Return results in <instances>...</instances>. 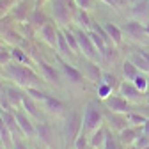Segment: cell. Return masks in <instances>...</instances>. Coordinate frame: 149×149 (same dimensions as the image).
Here are the masks:
<instances>
[{
    "mask_svg": "<svg viewBox=\"0 0 149 149\" xmlns=\"http://www.w3.org/2000/svg\"><path fill=\"white\" fill-rule=\"evenodd\" d=\"M133 84H135V85H137V87H139V89H140L142 92H146V91H147V80H146V77H142L140 73H139L137 77H135Z\"/></svg>",
    "mask_w": 149,
    "mask_h": 149,
    "instance_id": "obj_40",
    "label": "cell"
},
{
    "mask_svg": "<svg viewBox=\"0 0 149 149\" xmlns=\"http://www.w3.org/2000/svg\"><path fill=\"white\" fill-rule=\"evenodd\" d=\"M22 107H23V108L29 112L30 116H34L36 119H39V117H41V116H39V112H37V108H36V103H34V100H32L29 94H27V96L23 94V103H22Z\"/></svg>",
    "mask_w": 149,
    "mask_h": 149,
    "instance_id": "obj_30",
    "label": "cell"
},
{
    "mask_svg": "<svg viewBox=\"0 0 149 149\" xmlns=\"http://www.w3.org/2000/svg\"><path fill=\"white\" fill-rule=\"evenodd\" d=\"M4 89H6V87L2 85V82H0V92H4Z\"/></svg>",
    "mask_w": 149,
    "mask_h": 149,
    "instance_id": "obj_53",
    "label": "cell"
},
{
    "mask_svg": "<svg viewBox=\"0 0 149 149\" xmlns=\"http://www.w3.org/2000/svg\"><path fill=\"white\" fill-rule=\"evenodd\" d=\"M27 94L32 100H39V101H45L48 98V94L43 92V91H39V87H27Z\"/></svg>",
    "mask_w": 149,
    "mask_h": 149,
    "instance_id": "obj_35",
    "label": "cell"
},
{
    "mask_svg": "<svg viewBox=\"0 0 149 149\" xmlns=\"http://www.w3.org/2000/svg\"><path fill=\"white\" fill-rule=\"evenodd\" d=\"M126 116H128L130 123H132V124H135V126H144V124H146V121L149 119L147 116L140 114V112H139V114H137V112H128Z\"/></svg>",
    "mask_w": 149,
    "mask_h": 149,
    "instance_id": "obj_33",
    "label": "cell"
},
{
    "mask_svg": "<svg viewBox=\"0 0 149 149\" xmlns=\"http://www.w3.org/2000/svg\"><path fill=\"white\" fill-rule=\"evenodd\" d=\"M74 149H89V140L85 135H78V139L74 140Z\"/></svg>",
    "mask_w": 149,
    "mask_h": 149,
    "instance_id": "obj_39",
    "label": "cell"
},
{
    "mask_svg": "<svg viewBox=\"0 0 149 149\" xmlns=\"http://www.w3.org/2000/svg\"><path fill=\"white\" fill-rule=\"evenodd\" d=\"M62 30H64V36H66V41H68V45H69L71 52H73L74 55H78V53H82V52H80V45H78V39H77V34H74V32H71L69 29H62Z\"/></svg>",
    "mask_w": 149,
    "mask_h": 149,
    "instance_id": "obj_25",
    "label": "cell"
},
{
    "mask_svg": "<svg viewBox=\"0 0 149 149\" xmlns=\"http://www.w3.org/2000/svg\"><path fill=\"white\" fill-rule=\"evenodd\" d=\"M103 27H105V30L108 32L110 39H112V43L117 45V46H119V45H123V29H119L116 23H112V22L105 23Z\"/></svg>",
    "mask_w": 149,
    "mask_h": 149,
    "instance_id": "obj_21",
    "label": "cell"
},
{
    "mask_svg": "<svg viewBox=\"0 0 149 149\" xmlns=\"http://www.w3.org/2000/svg\"><path fill=\"white\" fill-rule=\"evenodd\" d=\"M82 124H84V119L80 116V112H71V114L66 117V123H64V137L68 142L74 144V140L78 139L80 132H82Z\"/></svg>",
    "mask_w": 149,
    "mask_h": 149,
    "instance_id": "obj_4",
    "label": "cell"
},
{
    "mask_svg": "<svg viewBox=\"0 0 149 149\" xmlns=\"http://www.w3.org/2000/svg\"><path fill=\"white\" fill-rule=\"evenodd\" d=\"M11 25H13V16H4L0 18V34H6L7 30H11Z\"/></svg>",
    "mask_w": 149,
    "mask_h": 149,
    "instance_id": "obj_38",
    "label": "cell"
},
{
    "mask_svg": "<svg viewBox=\"0 0 149 149\" xmlns=\"http://www.w3.org/2000/svg\"><path fill=\"white\" fill-rule=\"evenodd\" d=\"M117 57H119V52L112 46V45H108L107 46V50H105V53L101 55V59L107 62V64H110V62H116L117 61Z\"/></svg>",
    "mask_w": 149,
    "mask_h": 149,
    "instance_id": "obj_32",
    "label": "cell"
},
{
    "mask_svg": "<svg viewBox=\"0 0 149 149\" xmlns=\"http://www.w3.org/2000/svg\"><path fill=\"white\" fill-rule=\"evenodd\" d=\"M11 61H13L11 50H0V64H2V66H7Z\"/></svg>",
    "mask_w": 149,
    "mask_h": 149,
    "instance_id": "obj_42",
    "label": "cell"
},
{
    "mask_svg": "<svg viewBox=\"0 0 149 149\" xmlns=\"http://www.w3.org/2000/svg\"><path fill=\"white\" fill-rule=\"evenodd\" d=\"M105 137H107V130L100 126L96 132H92V135L89 137V146L91 147H100L105 142Z\"/></svg>",
    "mask_w": 149,
    "mask_h": 149,
    "instance_id": "obj_24",
    "label": "cell"
},
{
    "mask_svg": "<svg viewBox=\"0 0 149 149\" xmlns=\"http://www.w3.org/2000/svg\"><path fill=\"white\" fill-rule=\"evenodd\" d=\"M130 61H132L140 71H146V73H149V62H147V59L144 57V55L140 53V52H137V53H132V59H130Z\"/></svg>",
    "mask_w": 149,
    "mask_h": 149,
    "instance_id": "obj_28",
    "label": "cell"
},
{
    "mask_svg": "<svg viewBox=\"0 0 149 149\" xmlns=\"http://www.w3.org/2000/svg\"><path fill=\"white\" fill-rule=\"evenodd\" d=\"M4 96L7 98V101H9L14 108H20L22 103H23V94H22L18 89H14V87H6V89H4Z\"/></svg>",
    "mask_w": 149,
    "mask_h": 149,
    "instance_id": "obj_20",
    "label": "cell"
},
{
    "mask_svg": "<svg viewBox=\"0 0 149 149\" xmlns=\"http://www.w3.org/2000/svg\"><path fill=\"white\" fill-rule=\"evenodd\" d=\"M110 92H112V89H110L107 84H103V82H100V84H98V94H100V98L107 100Z\"/></svg>",
    "mask_w": 149,
    "mask_h": 149,
    "instance_id": "obj_41",
    "label": "cell"
},
{
    "mask_svg": "<svg viewBox=\"0 0 149 149\" xmlns=\"http://www.w3.org/2000/svg\"><path fill=\"white\" fill-rule=\"evenodd\" d=\"M73 23H77L78 29H84V30H89L92 29V20H91V16L85 9H77V13H74V22Z\"/></svg>",
    "mask_w": 149,
    "mask_h": 149,
    "instance_id": "obj_19",
    "label": "cell"
},
{
    "mask_svg": "<svg viewBox=\"0 0 149 149\" xmlns=\"http://www.w3.org/2000/svg\"><path fill=\"white\" fill-rule=\"evenodd\" d=\"M36 130H37V139L41 140V144L45 147L52 149L53 147V133H52L50 124L48 123H39V124L36 126Z\"/></svg>",
    "mask_w": 149,
    "mask_h": 149,
    "instance_id": "obj_14",
    "label": "cell"
},
{
    "mask_svg": "<svg viewBox=\"0 0 149 149\" xmlns=\"http://www.w3.org/2000/svg\"><path fill=\"white\" fill-rule=\"evenodd\" d=\"M57 61H59V64H61V68H62V71H64V74H66V78H68L69 82H73V84H82V82H84V77H85V74H84L80 69H77L74 66H71L69 62H66V61L62 59V55H57Z\"/></svg>",
    "mask_w": 149,
    "mask_h": 149,
    "instance_id": "obj_8",
    "label": "cell"
},
{
    "mask_svg": "<svg viewBox=\"0 0 149 149\" xmlns=\"http://www.w3.org/2000/svg\"><path fill=\"white\" fill-rule=\"evenodd\" d=\"M142 133H144V135H147V137H149V119H147V121H146V124H144V126H142Z\"/></svg>",
    "mask_w": 149,
    "mask_h": 149,
    "instance_id": "obj_46",
    "label": "cell"
},
{
    "mask_svg": "<svg viewBox=\"0 0 149 149\" xmlns=\"http://www.w3.org/2000/svg\"><path fill=\"white\" fill-rule=\"evenodd\" d=\"M132 16L135 20H149V0H139L132 9Z\"/></svg>",
    "mask_w": 149,
    "mask_h": 149,
    "instance_id": "obj_18",
    "label": "cell"
},
{
    "mask_svg": "<svg viewBox=\"0 0 149 149\" xmlns=\"http://www.w3.org/2000/svg\"><path fill=\"white\" fill-rule=\"evenodd\" d=\"M126 2H128V0H116L117 7H123V6H126Z\"/></svg>",
    "mask_w": 149,
    "mask_h": 149,
    "instance_id": "obj_49",
    "label": "cell"
},
{
    "mask_svg": "<svg viewBox=\"0 0 149 149\" xmlns=\"http://www.w3.org/2000/svg\"><path fill=\"white\" fill-rule=\"evenodd\" d=\"M89 36H91V39H92V43H94V46L98 48V52H100V55H103L108 45H107V43H105V41L101 39V36H100V34H96L94 30H91V32H89Z\"/></svg>",
    "mask_w": 149,
    "mask_h": 149,
    "instance_id": "obj_31",
    "label": "cell"
},
{
    "mask_svg": "<svg viewBox=\"0 0 149 149\" xmlns=\"http://www.w3.org/2000/svg\"><path fill=\"white\" fill-rule=\"evenodd\" d=\"M4 69H6V68H4V66H2V64H0V77H4V74H7V73H6V71H4Z\"/></svg>",
    "mask_w": 149,
    "mask_h": 149,
    "instance_id": "obj_50",
    "label": "cell"
},
{
    "mask_svg": "<svg viewBox=\"0 0 149 149\" xmlns=\"http://www.w3.org/2000/svg\"><path fill=\"white\" fill-rule=\"evenodd\" d=\"M74 2H77V6L80 9H85V11H89L96 6V0H74Z\"/></svg>",
    "mask_w": 149,
    "mask_h": 149,
    "instance_id": "obj_43",
    "label": "cell"
},
{
    "mask_svg": "<svg viewBox=\"0 0 149 149\" xmlns=\"http://www.w3.org/2000/svg\"><path fill=\"white\" fill-rule=\"evenodd\" d=\"M57 46H59L61 55H69V53H73L71 48H69V45H68V41H66L64 30H59V32H57Z\"/></svg>",
    "mask_w": 149,
    "mask_h": 149,
    "instance_id": "obj_29",
    "label": "cell"
},
{
    "mask_svg": "<svg viewBox=\"0 0 149 149\" xmlns=\"http://www.w3.org/2000/svg\"><path fill=\"white\" fill-rule=\"evenodd\" d=\"M142 149H149V146H146V147H142Z\"/></svg>",
    "mask_w": 149,
    "mask_h": 149,
    "instance_id": "obj_56",
    "label": "cell"
},
{
    "mask_svg": "<svg viewBox=\"0 0 149 149\" xmlns=\"http://www.w3.org/2000/svg\"><path fill=\"white\" fill-rule=\"evenodd\" d=\"M77 2L74 0H52V14L55 22L68 29L74 22V13H77Z\"/></svg>",
    "mask_w": 149,
    "mask_h": 149,
    "instance_id": "obj_2",
    "label": "cell"
},
{
    "mask_svg": "<svg viewBox=\"0 0 149 149\" xmlns=\"http://www.w3.org/2000/svg\"><path fill=\"white\" fill-rule=\"evenodd\" d=\"M43 103L46 105V108H48L50 112H55V114H61V112L66 108V107H64V103H62L61 100L53 98V96H50V94H48V98H46Z\"/></svg>",
    "mask_w": 149,
    "mask_h": 149,
    "instance_id": "obj_27",
    "label": "cell"
},
{
    "mask_svg": "<svg viewBox=\"0 0 149 149\" xmlns=\"http://www.w3.org/2000/svg\"><path fill=\"white\" fill-rule=\"evenodd\" d=\"M36 61H37V66H39V69H41V73H43V77H45L50 84L57 85V87H61V85H62L61 74H59V71H57V69H55L53 66H50L46 61H41V59H36Z\"/></svg>",
    "mask_w": 149,
    "mask_h": 149,
    "instance_id": "obj_10",
    "label": "cell"
},
{
    "mask_svg": "<svg viewBox=\"0 0 149 149\" xmlns=\"http://www.w3.org/2000/svg\"><path fill=\"white\" fill-rule=\"evenodd\" d=\"M14 7V0H0V18L7 16L9 9Z\"/></svg>",
    "mask_w": 149,
    "mask_h": 149,
    "instance_id": "obj_37",
    "label": "cell"
},
{
    "mask_svg": "<svg viewBox=\"0 0 149 149\" xmlns=\"http://www.w3.org/2000/svg\"><path fill=\"white\" fill-rule=\"evenodd\" d=\"M103 116H105V119L108 121L110 128H112V130H116V132H123V130L128 128V124H130L128 116L121 114V112H114V110H110V108H108V110L103 112Z\"/></svg>",
    "mask_w": 149,
    "mask_h": 149,
    "instance_id": "obj_7",
    "label": "cell"
},
{
    "mask_svg": "<svg viewBox=\"0 0 149 149\" xmlns=\"http://www.w3.org/2000/svg\"><path fill=\"white\" fill-rule=\"evenodd\" d=\"M6 68V73L9 77H13V80L22 85V87H39L41 85V78L34 73V69H30L27 64H20V62H14L11 61Z\"/></svg>",
    "mask_w": 149,
    "mask_h": 149,
    "instance_id": "obj_1",
    "label": "cell"
},
{
    "mask_svg": "<svg viewBox=\"0 0 149 149\" xmlns=\"http://www.w3.org/2000/svg\"><path fill=\"white\" fill-rule=\"evenodd\" d=\"M101 2H105V4H107V6H110V7L119 9V7H117V4H116V0H101Z\"/></svg>",
    "mask_w": 149,
    "mask_h": 149,
    "instance_id": "obj_47",
    "label": "cell"
},
{
    "mask_svg": "<svg viewBox=\"0 0 149 149\" xmlns=\"http://www.w3.org/2000/svg\"><path fill=\"white\" fill-rule=\"evenodd\" d=\"M123 30L132 37V39H135V41H140V39H144V37L147 36L146 34V25H142L140 20H130V22H126L124 27H123Z\"/></svg>",
    "mask_w": 149,
    "mask_h": 149,
    "instance_id": "obj_11",
    "label": "cell"
},
{
    "mask_svg": "<svg viewBox=\"0 0 149 149\" xmlns=\"http://www.w3.org/2000/svg\"><path fill=\"white\" fill-rule=\"evenodd\" d=\"M119 140H116L114 137H112L108 132H107V137H105V142H103V146H105V149H121L119 147Z\"/></svg>",
    "mask_w": 149,
    "mask_h": 149,
    "instance_id": "obj_36",
    "label": "cell"
},
{
    "mask_svg": "<svg viewBox=\"0 0 149 149\" xmlns=\"http://www.w3.org/2000/svg\"><path fill=\"white\" fill-rule=\"evenodd\" d=\"M74 34H77V39H78V45H80V52L85 55L87 59L98 62V59H101V55H100L98 48L94 46V43H92L89 32H85L84 29H77V30H74Z\"/></svg>",
    "mask_w": 149,
    "mask_h": 149,
    "instance_id": "obj_5",
    "label": "cell"
},
{
    "mask_svg": "<svg viewBox=\"0 0 149 149\" xmlns=\"http://www.w3.org/2000/svg\"><path fill=\"white\" fill-rule=\"evenodd\" d=\"M119 89H121V94H123L128 101H139V100L142 98V94H144V92H142L135 84H132V82H123V84L119 85Z\"/></svg>",
    "mask_w": 149,
    "mask_h": 149,
    "instance_id": "obj_15",
    "label": "cell"
},
{
    "mask_svg": "<svg viewBox=\"0 0 149 149\" xmlns=\"http://www.w3.org/2000/svg\"><path fill=\"white\" fill-rule=\"evenodd\" d=\"M48 22H50V20H48V16L45 14V11H43L41 7H34L32 16H30V23H32V27L39 30V29H41L45 23H48Z\"/></svg>",
    "mask_w": 149,
    "mask_h": 149,
    "instance_id": "obj_22",
    "label": "cell"
},
{
    "mask_svg": "<svg viewBox=\"0 0 149 149\" xmlns=\"http://www.w3.org/2000/svg\"><path fill=\"white\" fill-rule=\"evenodd\" d=\"M105 119L101 105L98 101H89L84 110V130L85 132H96L101 126V121Z\"/></svg>",
    "mask_w": 149,
    "mask_h": 149,
    "instance_id": "obj_3",
    "label": "cell"
},
{
    "mask_svg": "<svg viewBox=\"0 0 149 149\" xmlns=\"http://www.w3.org/2000/svg\"><path fill=\"white\" fill-rule=\"evenodd\" d=\"M139 130H142V126H139V128H124L123 132H119V142L123 144V146H132L135 140H137V137H139Z\"/></svg>",
    "mask_w": 149,
    "mask_h": 149,
    "instance_id": "obj_17",
    "label": "cell"
},
{
    "mask_svg": "<svg viewBox=\"0 0 149 149\" xmlns=\"http://www.w3.org/2000/svg\"><path fill=\"white\" fill-rule=\"evenodd\" d=\"M135 146L139 147V149H142V147H146V146H149V137L147 135H139L137 137V140H135Z\"/></svg>",
    "mask_w": 149,
    "mask_h": 149,
    "instance_id": "obj_44",
    "label": "cell"
},
{
    "mask_svg": "<svg viewBox=\"0 0 149 149\" xmlns=\"http://www.w3.org/2000/svg\"><path fill=\"white\" fill-rule=\"evenodd\" d=\"M84 73H85V77L89 78V80H92V82H101V77H103V71H101V68L98 66V62L96 61H91V59H87L85 57V61H84Z\"/></svg>",
    "mask_w": 149,
    "mask_h": 149,
    "instance_id": "obj_12",
    "label": "cell"
},
{
    "mask_svg": "<svg viewBox=\"0 0 149 149\" xmlns=\"http://www.w3.org/2000/svg\"><path fill=\"white\" fill-rule=\"evenodd\" d=\"M146 34L149 36V23H146Z\"/></svg>",
    "mask_w": 149,
    "mask_h": 149,
    "instance_id": "obj_52",
    "label": "cell"
},
{
    "mask_svg": "<svg viewBox=\"0 0 149 149\" xmlns=\"http://www.w3.org/2000/svg\"><path fill=\"white\" fill-rule=\"evenodd\" d=\"M0 50H2V41H0Z\"/></svg>",
    "mask_w": 149,
    "mask_h": 149,
    "instance_id": "obj_57",
    "label": "cell"
},
{
    "mask_svg": "<svg viewBox=\"0 0 149 149\" xmlns=\"http://www.w3.org/2000/svg\"><path fill=\"white\" fill-rule=\"evenodd\" d=\"M14 116H16L18 126H20L22 133H23L25 137H36V135H37V130H36L34 123L27 117L25 112H22V110H18V108H16V110H14Z\"/></svg>",
    "mask_w": 149,
    "mask_h": 149,
    "instance_id": "obj_9",
    "label": "cell"
},
{
    "mask_svg": "<svg viewBox=\"0 0 149 149\" xmlns=\"http://www.w3.org/2000/svg\"><path fill=\"white\" fill-rule=\"evenodd\" d=\"M11 55H13V61L14 62H20V64H30V57H29V53L22 48V46H13L11 48Z\"/></svg>",
    "mask_w": 149,
    "mask_h": 149,
    "instance_id": "obj_23",
    "label": "cell"
},
{
    "mask_svg": "<svg viewBox=\"0 0 149 149\" xmlns=\"http://www.w3.org/2000/svg\"><path fill=\"white\" fill-rule=\"evenodd\" d=\"M107 107L114 112H121V114L132 112V105L128 103L126 98H121V96H108L107 98Z\"/></svg>",
    "mask_w": 149,
    "mask_h": 149,
    "instance_id": "obj_13",
    "label": "cell"
},
{
    "mask_svg": "<svg viewBox=\"0 0 149 149\" xmlns=\"http://www.w3.org/2000/svg\"><path fill=\"white\" fill-rule=\"evenodd\" d=\"M101 82H103V84H107V85H108L112 91H114V89H117V87L121 85V84L117 82V77H116V74H112V73H107V71L103 73V77H101Z\"/></svg>",
    "mask_w": 149,
    "mask_h": 149,
    "instance_id": "obj_34",
    "label": "cell"
},
{
    "mask_svg": "<svg viewBox=\"0 0 149 149\" xmlns=\"http://www.w3.org/2000/svg\"><path fill=\"white\" fill-rule=\"evenodd\" d=\"M36 7V2H32V0H22V2L14 4V7L11 9V16L13 20L18 22V23H25L27 20L30 22V16H32V11Z\"/></svg>",
    "mask_w": 149,
    "mask_h": 149,
    "instance_id": "obj_6",
    "label": "cell"
},
{
    "mask_svg": "<svg viewBox=\"0 0 149 149\" xmlns=\"http://www.w3.org/2000/svg\"><path fill=\"white\" fill-rule=\"evenodd\" d=\"M34 2H36V7H43V4L48 2V0H34Z\"/></svg>",
    "mask_w": 149,
    "mask_h": 149,
    "instance_id": "obj_48",
    "label": "cell"
},
{
    "mask_svg": "<svg viewBox=\"0 0 149 149\" xmlns=\"http://www.w3.org/2000/svg\"><path fill=\"white\" fill-rule=\"evenodd\" d=\"M2 123H4V121H2V116H0V126H2Z\"/></svg>",
    "mask_w": 149,
    "mask_h": 149,
    "instance_id": "obj_55",
    "label": "cell"
},
{
    "mask_svg": "<svg viewBox=\"0 0 149 149\" xmlns=\"http://www.w3.org/2000/svg\"><path fill=\"white\" fill-rule=\"evenodd\" d=\"M57 32H59V29L55 27L53 22H48V23H45V25L39 29L41 37H43V39H45L50 46H55V45H57Z\"/></svg>",
    "mask_w": 149,
    "mask_h": 149,
    "instance_id": "obj_16",
    "label": "cell"
},
{
    "mask_svg": "<svg viewBox=\"0 0 149 149\" xmlns=\"http://www.w3.org/2000/svg\"><path fill=\"white\" fill-rule=\"evenodd\" d=\"M0 149H6V147H4V144H2V142H0Z\"/></svg>",
    "mask_w": 149,
    "mask_h": 149,
    "instance_id": "obj_54",
    "label": "cell"
},
{
    "mask_svg": "<svg viewBox=\"0 0 149 149\" xmlns=\"http://www.w3.org/2000/svg\"><path fill=\"white\" fill-rule=\"evenodd\" d=\"M139 73H140V69L132 61H124V64H123V74H124L126 80H135V77H137Z\"/></svg>",
    "mask_w": 149,
    "mask_h": 149,
    "instance_id": "obj_26",
    "label": "cell"
},
{
    "mask_svg": "<svg viewBox=\"0 0 149 149\" xmlns=\"http://www.w3.org/2000/svg\"><path fill=\"white\" fill-rule=\"evenodd\" d=\"M126 149H139L137 146H126Z\"/></svg>",
    "mask_w": 149,
    "mask_h": 149,
    "instance_id": "obj_51",
    "label": "cell"
},
{
    "mask_svg": "<svg viewBox=\"0 0 149 149\" xmlns=\"http://www.w3.org/2000/svg\"><path fill=\"white\" fill-rule=\"evenodd\" d=\"M13 149H27V146L22 142V139H14L13 140Z\"/></svg>",
    "mask_w": 149,
    "mask_h": 149,
    "instance_id": "obj_45",
    "label": "cell"
}]
</instances>
